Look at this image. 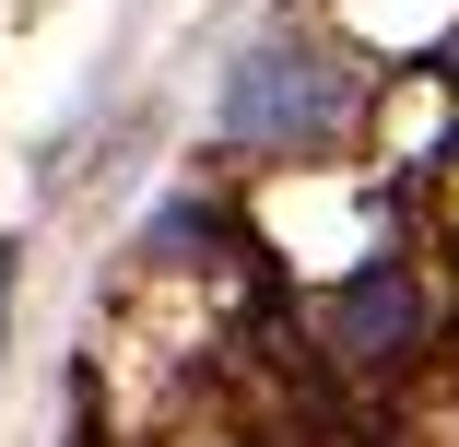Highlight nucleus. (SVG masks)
I'll use <instances>...</instances> for the list:
<instances>
[{
  "instance_id": "1",
  "label": "nucleus",
  "mask_w": 459,
  "mask_h": 447,
  "mask_svg": "<svg viewBox=\"0 0 459 447\" xmlns=\"http://www.w3.org/2000/svg\"><path fill=\"white\" fill-rule=\"evenodd\" d=\"M353 130V71L307 36H271L224 71V142L236 153H330Z\"/></svg>"
},
{
  "instance_id": "2",
  "label": "nucleus",
  "mask_w": 459,
  "mask_h": 447,
  "mask_svg": "<svg viewBox=\"0 0 459 447\" xmlns=\"http://www.w3.org/2000/svg\"><path fill=\"white\" fill-rule=\"evenodd\" d=\"M412 341V271H365L342 295V353H365V365H389V353Z\"/></svg>"
},
{
  "instance_id": "3",
  "label": "nucleus",
  "mask_w": 459,
  "mask_h": 447,
  "mask_svg": "<svg viewBox=\"0 0 459 447\" xmlns=\"http://www.w3.org/2000/svg\"><path fill=\"white\" fill-rule=\"evenodd\" d=\"M0 330H13V259H0Z\"/></svg>"
}]
</instances>
